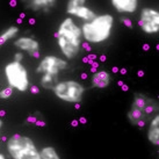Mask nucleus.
I'll use <instances>...</instances> for the list:
<instances>
[{
    "label": "nucleus",
    "instance_id": "20e7f679",
    "mask_svg": "<svg viewBox=\"0 0 159 159\" xmlns=\"http://www.w3.org/2000/svg\"><path fill=\"white\" fill-rule=\"evenodd\" d=\"M6 150L12 159H37L39 148L30 137L14 134L6 141Z\"/></svg>",
    "mask_w": 159,
    "mask_h": 159
},
{
    "label": "nucleus",
    "instance_id": "6ab92c4d",
    "mask_svg": "<svg viewBox=\"0 0 159 159\" xmlns=\"http://www.w3.org/2000/svg\"><path fill=\"white\" fill-rule=\"evenodd\" d=\"M22 59H23L22 52H16L14 55V61H15V62H22Z\"/></svg>",
    "mask_w": 159,
    "mask_h": 159
},
{
    "label": "nucleus",
    "instance_id": "f257e3e1",
    "mask_svg": "<svg viewBox=\"0 0 159 159\" xmlns=\"http://www.w3.org/2000/svg\"><path fill=\"white\" fill-rule=\"evenodd\" d=\"M57 45L66 59H75L79 55L83 43V34L75 19L65 18L55 33Z\"/></svg>",
    "mask_w": 159,
    "mask_h": 159
},
{
    "label": "nucleus",
    "instance_id": "4468645a",
    "mask_svg": "<svg viewBox=\"0 0 159 159\" xmlns=\"http://www.w3.org/2000/svg\"><path fill=\"white\" fill-rule=\"evenodd\" d=\"M148 125H149L148 133H146L148 141L150 142L152 145H159V114L156 115Z\"/></svg>",
    "mask_w": 159,
    "mask_h": 159
},
{
    "label": "nucleus",
    "instance_id": "412c9836",
    "mask_svg": "<svg viewBox=\"0 0 159 159\" xmlns=\"http://www.w3.org/2000/svg\"><path fill=\"white\" fill-rule=\"evenodd\" d=\"M30 89L34 94H37V93H39V89H37L36 86H30V89Z\"/></svg>",
    "mask_w": 159,
    "mask_h": 159
},
{
    "label": "nucleus",
    "instance_id": "423d86ee",
    "mask_svg": "<svg viewBox=\"0 0 159 159\" xmlns=\"http://www.w3.org/2000/svg\"><path fill=\"white\" fill-rule=\"evenodd\" d=\"M53 94L64 102L75 103L78 105L83 101L85 95V87L81 85V83L77 80H63L59 81L55 89H52Z\"/></svg>",
    "mask_w": 159,
    "mask_h": 159
},
{
    "label": "nucleus",
    "instance_id": "2eb2a0df",
    "mask_svg": "<svg viewBox=\"0 0 159 159\" xmlns=\"http://www.w3.org/2000/svg\"><path fill=\"white\" fill-rule=\"evenodd\" d=\"M19 29L18 26H9L8 28H6L1 34H0V48L5 44V43H7L8 41H11L12 39L14 37H16V35L19 34Z\"/></svg>",
    "mask_w": 159,
    "mask_h": 159
},
{
    "label": "nucleus",
    "instance_id": "6e6552de",
    "mask_svg": "<svg viewBox=\"0 0 159 159\" xmlns=\"http://www.w3.org/2000/svg\"><path fill=\"white\" fill-rule=\"evenodd\" d=\"M138 26L148 35L157 34L159 31V12L152 7H144L139 14Z\"/></svg>",
    "mask_w": 159,
    "mask_h": 159
},
{
    "label": "nucleus",
    "instance_id": "5701e85b",
    "mask_svg": "<svg viewBox=\"0 0 159 159\" xmlns=\"http://www.w3.org/2000/svg\"><path fill=\"white\" fill-rule=\"evenodd\" d=\"M2 125H4V121H2V120L0 119V129L2 128Z\"/></svg>",
    "mask_w": 159,
    "mask_h": 159
},
{
    "label": "nucleus",
    "instance_id": "7ed1b4c3",
    "mask_svg": "<svg viewBox=\"0 0 159 159\" xmlns=\"http://www.w3.org/2000/svg\"><path fill=\"white\" fill-rule=\"evenodd\" d=\"M81 28L83 39L89 44H101L111 39L114 29V16L111 14L97 15L92 21L84 22Z\"/></svg>",
    "mask_w": 159,
    "mask_h": 159
},
{
    "label": "nucleus",
    "instance_id": "f8f14e48",
    "mask_svg": "<svg viewBox=\"0 0 159 159\" xmlns=\"http://www.w3.org/2000/svg\"><path fill=\"white\" fill-rule=\"evenodd\" d=\"M89 81H91V86L93 89H107L111 83L113 81V78H111V75L106 70H99L95 71L91 78H89Z\"/></svg>",
    "mask_w": 159,
    "mask_h": 159
},
{
    "label": "nucleus",
    "instance_id": "9b49d317",
    "mask_svg": "<svg viewBox=\"0 0 159 159\" xmlns=\"http://www.w3.org/2000/svg\"><path fill=\"white\" fill-rule=\"evenodd\" d=\"M25 8L29 9L34 13H49L51 9L57 6V1L55 0H30L25 1Z\"/></svg>",
    "mask_w": 159,
    "mask_h": 159
},
{
    "label": "nucleus",
    "instance_id": "1a4fd4ad",
    "mask_svg": "<svg viewBox=\"0 0 159 159\" xmlns=\"http://www.w3.org/2000/svg\"><path fill=\"white\" fill-rule=\"evenodd\" d=\"M66 13L70 15V18H78L84 22L92 21L97 16V13L87 6L84 0H70L66 5Z\"/></svg>",
    "mask_w": 159,
    "mask_h": 159
},
{
    "label": "nucleus",
    "instance_id": "39448f33",
    "mask_svg": "<svg viewBox=\"0 0 159 159\" xmlns=\"http://www.w3.org/2000/svg\"><path fill=\"white\" fill-rule=\"evenodd\" d=\"M4 72L9 87L21 93L27 92L30 89L29 73L22 62L13 61V62L7 63L4 69Z\"/></svg>",
    "mask_w": 159,
    "mask_h": 159
},
{
    "label": "nucleus",
    "instance_id": "9d476101",
    "mask_svg": "<svg viewBox=\"0 0 159 159\" xmlns=\"http://www.w3.org/2000/svg\"><path fill=\"white\" fill-rule=\"evenodd\" d=\"M14 45L25 52L29 53L35 58L40 57V42L33 36H20L14 41Z\"/></svg>",
    "mask_w": 159,
    "mask_h": 159
},
{
    "label": "nucleus",
    "instance_id": "ddd939ff",
    "mask_svg": "<svg viewBox=\"0 0 159 159\" xmlns=\"http://www.w3.org/2000/svg\"><path fill=\"white\" fill-rule=\"evenodd\" d=\"M111 4L119 13L133 14L138 8L137 0H111Z\"/></svg>",
    "mask_w": 159,
    "mask_h": 159
},
{
    "label": "nucleus",
    "instance_id": "f03ea898",
    "mask_svg": "<svg viewBox=\"0 0 159 159\" xmlns=\"http://www.w3.org/2000/svg\"><path fill=\"white\" fill-rule=\"evenodd\" d=\"M158 109L159 105L156 99L143 93H135L127 117L130 124L143 128L150 123L156 115H158Z\"/></svg>",
    "mask_w": 159,
    "mask_h": 159
},
{
    "label": "nucleus",
    "instance_id": "a211bd4d",
    "mask_svg": "<svg viewBox=\"0 0 159 159\" xmlns=\"http://www.w3.org/2000/svg\"><path fill=\"white\" fill-rule=\"evenodd\" d=\"M13 91L14 89L12 87H6V89H1L0 91V99H8V98L12 97V94H13Z\"/></svg>",
    "mask_w": 159,
    "mask_h": 159
},
{
    "label": "nucleus",
    "instance_id": "aec40b11",
    "mask_svg": "<svg viewBox=\"0 0 159 159\" xmlns=\"http://www.w3.org/2000/svg\"><path fill=\"white\" fill-rule=\"evenodd\" d=\"M122 22H123L127 27H129V28H133V23H131V21H130L129 19L123 18V19H122Z\"/></svg>",
    "mask_w": 159,
    "mask_h": 159
},
{
    "label": "nucleus",
    "instance_id": "f3484780",
    "mask_svg": "<svg viewBox=\"0 0 159 159\" xmlns=\"http://www.w3.org/2000/svg\"><path fill=\"white\" fill-rule=\"evenodd\" d=\"M37 159H62L61 156L58 153V151L51 145L44 146L42 148L39 152V157Z\"/></svg>",
    "mask_w": 159,
    "mask_h": 159
},
{
    "label": "nucleus",
    "instance_id": "0eeeda50",
    "mask_svg": "<svg viewBox=\"0 0 159 159\" xmlns=\"http://www.w3.org/2000/svg\"><path fill=\"white\" fill-rule=\"evenodd\" d=\"M67 66H69V63L66 59L55 55H48L41 59L35 71L36 73L42 75H58L62 71L66 70Z\"/></svg>",
    "mask_w": 159,
    "mask_h": 159
},
{
    "label": "nucleus",
    "instance_id": "dca6fc26",
    "mask_svg": "<svg viewBox=\"0 0 159 159\" xmlns=\"http://www.w3.org/2000/svg\"><path fill=\"white\" fill-rule=\"evenodd\" d=\"M59 83L58 80V75H43L40 79V85L42 89L52 91L55 89V86Z\"/></svg>",
    "mask_w": 159,
    "mask_h": 159
},
{
    "label": "nucleus",
    "instance_id": "4be33fe9",
    "mask_svg": "<svg viewBox=\"0 0 159 159\" xmlns=\"http://www.w3.org/2000/svg\"><path fill=\"white\" fill-rule=\"evenodd\" d=\"M0 159H7V158H6V156H5L4 153L0 152Z\"/></svg>",
    "mask_w": 159,
    "mask_h": 159
}]
</instances>
